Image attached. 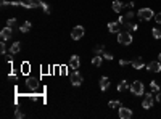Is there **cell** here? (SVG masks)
<instances>
[{
	"label": "cell",
	"mask_w": 161,
	"mask_h": 119,
	"mask_svg": "<svg viewBox=\"0 0 161 119\" xmlns=\"http://www.w3.org/2000/svg\"><path fill=\"white\" fill-rule=\"evenodd\" d=\"M118 42L123 43V45H131V43H132V34L127 32V31L119 32V34H118Z\"/></svg>",
	"instance_id": "1"
},
{
	"label": "cell",
	"mask_w": 161,
	"mask_h": 119,
	"mask_svg": "<svg viewBox=\"0 0 161 119\" xmlns=\"http://www.w3.org/2000/svg\"><path fill=\"white\" fill-rule=\"evenodd\" d=\"M137 15H139V18L143 19V21H150L151 18H155V13L151 11V8H140Z\"/></svg>",
	"instance_id": "2"
},
{
	"label": "cell",
	"mask_w": 161,
	"mask_h": 119,
	"mask_svg": "<svg viewBox=\"0 0 161 119\" xmlns=\"http://www.w3.org/2000/svg\"><path fill=\"white\" fill-rule=\"evenodd\" d=\"M143 84L140 81H135V82H132L131 84V92L134 93V95H143Z\"/></svg>",
	"instance_id": "3"
},
{
	"label": "cell",
	"mask_w": 161,
	"mask_h": 119,
	"mask_svg": "<svg viewBox=\"0 0 161 119\" xmlns=\"http://www.w3.org/2000/svg\"><path fill=\"white\" fill-rule=\"evenodd\" d=\"M71 37H73V40H79V39H82V37H84V27H82V26L73 27Z\"/></svg>",
	"instance_id": "4"
},
{
	"label": "cell",
	"mask_w": 161,
	"mask_h": 119,
	"mask_svg": "<svg viewBox=\"0 0 161 119\" xmlns=\"http://www.w3.org/2000/svg\"><path fill=\"white\" fill-rule=\"evenodd\" d=\"M153 105H155V98H153V95L151 93L145 95V98L142 101V108L143 109H150V108H153Z\"/></svg>",
	"instance_id": "5"
},
{
	"label": "cell",
	"mask_w": 161,
	"mask_h": 119,
	"mask_svg": "<svg viewBox=\"0 0 161 119\" xmlns=\"http://www.w3.org/2000/svg\"><path fill=\"white\" fill-rule=\"evenodd\" d=\"M71 84L74 87H79L82 84V74L79 73V71H74V74L71 76Z\"/></svg>",
	"instance_id": "6"
},
{
	"label": "cell",
	"mask_w": 161,
	"mask_h": 119,
	"mask_svg": "<svg viewBox=\"0 0 161 119\" xmlns=\"http://www.w3.org/2000/svg\"><path fill=\"white\" fill-rule=\"evenodd\" d=\"M81 66V60L77 55H73L71 60H69V69H79Z\"/></svg>",
	"instance_id": "7"
},
{
	"label": "cell",
	"mask_w": 161,
	"mask_h": 119,
	"mask_svg": "<svg viewBox=\"0 0 161 119\" xmlns=\"http://www.w3.org/2000/svg\"><path fill=\"white\" fill-rule=\"evenodd\" d=\"M119 118L121 119H131L132 118V109L131 108H119Z\"/></svg>",
	"instance_id": "8"
},
{
	"label": "cell",
	"mask_w": 161,
	"mask_h": 119,
	"mask_svg": "<svg viewBox=\"0 0 161 119\" xmlns=\"http://www.w3.org/2000/svg\"><path fill=\"white\" fill-rule=\"evenodd\" d=\"M147 69L150 73H161V63L160 61H151L150 65L147 66Z\"/></svg>",
	"instance_id": "9"
},
{
	"label": "cell",
	"mask_w": 161,
	"mask_h": 119,
	"mask_svg": "<svg viewBox=\"0 0 161 119\" xmlns=\"http://www.w3.org/2000/svg\"><path fill=\"white\" fill-rule=\"evenodd\" d=\"M11 27L10 26H7V27H3L2 29V32H0V37H2V40H10V37H11Z\"/></svg>",
	"instance_id": "10"
},
{
	"label": "cell",
	"mask_w": 161,
	"mask_h": 119,
	"mask_svg": "<svg viewBox=\"0 0 161 119\" xmlns=\"http://www.w3.org/2000/svg\"><path fill=\"white\" fill-rule=\"evenodd\" d=\"M131 65H132V68H134V69H142L143 68V60L140 57H137V58H134L131 61Z\"/></svg>",
	"instance_id": "11"
},
{
	"label": "cell",
	"mask_w": 161,
	"mask_h": 119,
	"mask_svg": "<svg viewBox=\"0 0 161 119\" xmlns=\"http://www.w3.org/2000/svg\"><path fill=\"white\" fill-rule=\"evenodd\" d=\"M119 26H121L119 21H111L108 23V31L110 32H119Z\"/></svg>",
	"instance_id": "12"
},
{
	"label": "cell",
	"mask_w": 161,
	"mask_h": 119,
	"mask_svg": "<svg viewBox=\"0 0 161 119\" xmlns=\"http://www.w3.org/2000/svg\"><path fill=\"white\" fill-rule=\"evenodd\" d=\"M108 87H110V79L107 76H103V77L100 79V90H103V92H105Z\"/></svg>",
	"instance_id": "13"
},
{
	"label": "cell",
	"mask_w": 161,
	"mask_h": 119,
	"mask_svg": "<svg viewBox=\"0 0 161 119\" xmlns=\"http://www.w3.org/2000/svg\"><path fill=\"white\" fill-rule=\"evenodd\" d=\"M19 50H21V43H19V42L11 43V47H10V55H16V53H19Z\"/></svg>",
	"instance_id": "14"
},
{
	"label": "cell",
	"mask_w": 161,
	"mask_h": 119,
	"mask_svg": "<svg viewBox=\"0 0 161 119\" xmlns=\"http://www.w3.org/2000/svg\"><path fill=\"white\" fill-rule=\"evenodd\" d=\"M127 90H131V85L127 84L126 81H123V82H119V85H118V92H127Z\"/></svg>",
	"instance_id": "15"
},
{
	"label": "cell",
	"mask_w": 161,
	"mask_h": 119,
	"mask_svg": "<svg viewBox=\"0 0 161 119\" xmlns=\"http://www.w3.org/2000/svg\"><path fill=\"white\" fill-rule=\"evenodd\" d=\"M27 87H29L31 90H36L37 89V79L29 77V79H27Z\"/></svg>",
	"instance_id": "16"
},
{
	"label": "cell",
	"mask_w": 161,
	"mask_h": 119,
	"mask_svg": "<svg viewBox=\"0 0 161 119\" xmlns=\"http://www.w3.org/2000/svg\"><path fill=\"white\" fill-rule=\"evenodd\" d=\"M111 7H113V11H116V13H119V11L123 10V3H121L119 0H115Z\"/></svg>",
	"instance_id": "17"
},
{
	"label": "cell",
	"mask_w": 161,
	"mask_h": 119,
	"mask_svg": "<svg viewBox=\"0 0 161 119\" xmlns=\"http://www.w3.org/2000/svg\"><path fill=\"white\" fill-rule=\"evenodd\" d=\"M101 63H103V58H101L100 55H95V57L92 58V65L93 66H101Z\"/></svg>",
	"instance_id": "18"
},
{
	"label": "cell",
	"mask_w": 161,
	"mask_h": 119,
	"mask_svg": "<svg viewBox=\"0 0 161 119\" xmlns=\"http://www.w3.org/2000/svg\"><path fill=\"white\" fill-rule=\"evenodd\" d=\"M108 106H110V108H113V109H119L123 105H121V101H118V100H111L108 103Z\"/></svg>",
	"instance_id": "19"
},
{
	"label": "cell",
	"mask_w": 161,
	"mask_h": 119,
	"mask_svg": "<svg viewBox=\"0 0 161 119\" xmlns=\"http://www.w3.org/2000/svg\"><path fill=\"white\" fill-rule=\"evenodd\" d=\"M29 29H31V23L29 21L23 23V24L19 26V31H21V32H29Z\"/></svg>",
	"instance_id": "20"
},
{
	"label": "cell",
	"mask_w": 161,
	"mask_h": 119,
	"mask_svg": "<svg viewBox=\"0 0 161 119\" xmlns=\"http://www.w3.org/2000/svg\"><path fill=\"white\" fill-rule=\"evenodd\" d=\"M151 35L155 39H161V29L160 27H155V29H151Z\"/></svg>",
	"instance_id": "21"
},
{
	"label": "cell",
	"mask_w": 161,
	"mask_h": 119,
	"mask_svg": "<svg viewBox=\"0 0 161 119\" xmlns=\"http://www.w3.org/2000/svg\"><path fill=\"white\" fill-rule=\"evenodd\" d=\"M126 24V29H131V31H137L139 29V26L135 24V23H124Z\"/></svg>",
	"instance_id": "22"
},
{
	"label": "cell",
	"mask_w": 161,
	"mask_h": 119,
	"mask_svg": "<svg viewBox=\"0 0 161 119\" xmlns=\"http://www.w3.org/2000/svg\"><path fill=\"white\" fill-rule=\"evenodd\" d=\"M16 24H18V21H16V18H10V19H8V21H7V26H10V27H11V29H13V27H15V26H16Z\"/></svg>",
	"instance_id": "23"
},
{
	"label": "cell",
	"mask_w": 161,
	"mask_h": 119,
	"mask_svg": "<svg viewBox=\"0 0 161 119\" xmlns=\"http://www.w3.org/2000/svg\"><path fill=\"white\" fill-rule=\"evenodd\" d=\"M150 89H151V90H153V92H155V93H156V92H160V85L156 84L155 81H151V82H150Z\"/></svg>",
	"instance_id": "24"
},
{
	"label": "cell",
	"mask_w": 161,
	"mask_h": 119,
	"mask_svg": "<svg viewBox=\"0 0 161 119\" xmlns=\"http://www.w3.org/2000/svg\"><path fill=\"white\" fill-rule=\"evenodd\" d=\"M21 73L23 74L29 73V63H23V65H21Z\"/></svg>",
	"instance_id": "25"
},
{
	"label": "cell",
	"mask_w": 161,
	"mask_h": 119,
	"mask_svg": "<svg viewBox=\"0 0 161 119\" xmlns=\"http://www.w3.org/2000/svg\"><path fill=\"white\" fill-rule=\"evenodd\" d=\"M40 8H42V10H44V11H45V13H47V15H49V13H50V8H49V5H47V3H45V2H42V3H40Z\"/></svg>",
	"instance_id": "26"
},
{
	"label": "cell",
	"mask_w": 161,
	"mask_h": 119,
	"mask_svg": "<svg viewBox=\"0 0 161 119\" xmlns=\"http://www.w3.org/2000/svg\"><path fill=\"white\" fill-rule=\"evenodd\" d=\"M105 50V45H97L95 48H93V51H95V55H99L100 51H103Z\"/></svg>",
	"instance_id": "27"
},
{
	"label": "cell",
	"mask_w": 161,
	"mask_h": 119,
	"mask_svg": "<svg viewBox=\"0 0 161 119\" xmlns=\"http://www.w3.org/2000/svg\"><path fill=\"white\" fill-rule=\"evenodd\" d=\"M0 53L2 55L7 53V43H0Z\"/></svg>",
	"instance_id": "28"
},
{
	"label": "cell",
	"mask_w": 161,
	"mask_h": 119,
	"mask_svg": "<svg viewBox=\"0 0 161 119\" xmlns=\"http://www.w3.org/2000/svg\"><path fill=\"white\" fill-rule=\"evenodd\" d=\"M23 116H24V114H23V111H21V109H16V111H15V118L21 119Z\"/></svg>",
	"instance_id": "29"
},
{
	"label": "cell",
	"mask_w": 161,
	"mask_h": 119,
	"mask_svg": "<svg viewBox=\"0 0 161 119\" xmlns=\"http://www.w3.org/2000/svg\"><path fill=\"white\" fill-rule=\"evenodd\" d=\"M153 19H155V21L158 23V24H161V11H160V13H156V15H155V18H153Z\"/></svg>",
	"instance_id": "30"
},
{
	"label": "cell",
	"mask_w": 161,
	"mask_h": 119,
	"mask_svg": "<svg viewBox=\"0 0 161 119\" xmlns=\"http://www.w3.org/2000/svg\"><path fill=\"white\" fill-rule=\"evenodd\" d=\"M68 69H69V66H61L60 73H61V74H68Z\"/></svg>",
	"instance_id": "31"
},
{
	"label": "cell",
	"mask_w": 161,
	"mask_h": 119,
	"mask_svg": "<svg viewBox=\"0 0 161 119\" xmlns=\"http://www.w3.org/2000/svg\"><path fill=\"white\" fill-rule=\"evenodd\" d=\"M103 58H105V60H110V61H111V60H113V55H111V53H103Z\"/></svg>",
	"instance_id": "32"
},
{
	"label": "cell",
	"mask_w": 161,
	"mask_h": 119,
	"mask_svg": "<svg viewBox=\"0 0 161 119\" xmlns=\"http://www.w3.org/2000/svg\"><path fill=\"white\" fill-rule=\"evenodd\" d=\"M134 18V13L132 11H127V15H126V19H132Z\"/></svg>",
	"instance_id": "33"
},
{
	"label": "cell",
	"mask_w": 161,
	"mask_h": 119,
	"mask_svg": "<svg viewBox=\"0 0 161 119\" xmlns=\"http://www.w3.org/2000/svg\"><path fill=\"white\" fill-rule=\"evenodd\" d=\"M8 79L11 82H16V76H15V74H11V76H8Z\"/></svg>",
	"instance_id": "34"
},
{
	"label": "cell",
	"mask_w": 161,
	"mask_h": 119,
	"mask_svg": "<svg viewBox=\"0 0 161 119\" xmlns=\"http://www.w3.org/2000/svg\"><path fill=\"white\" fill-rule=\"evenodd\" d=\"M155 98H156V101L161 103V93H160V92H156V97H155Z\"/></svg>",
	"instance_id": "35"
},
{
	"label": "cell",
	"mask_w": 161,
	"mask_h": 119,
	"mask_svg": "<svg viewBox=\"0 0 161 119\" xmlns=\"http://www.w3.org/2000/svg\"><path fill=\"white\" fill-rule=\"evenodd\" d=\"M127 63H129L127 60H121V61H119V65H121V66H126V65H127Z\"/></svg>",
	"instance_id": "36"
},
{
	"label": "cell",
	"mask_w": 161,
	"mask_h": 119,
	"mask_svg": "<svg viewBox=\"0 0 161 119\" xmlns=\"http://www.w3.org/2000/svg\"><path fill=\"white\" fill-rule=\"evenodd\" d=\"M8 5H10V3L7 2V0H2V7H8Z\"/></svg>",
	"instance_id": "37"
},
{
	"label": "cell",
	"mask_w": 161,
	"mask_h": 119,
	"mask_svg": "<svg viewBox=\"0 0 161 119\" xmlns=\"http://www.w3.org/2000/svg\"><path fill=\"white\" fill-rule=\"evenodd\" d=\"M158 61H160V63H161V53H160V55H158Z\"/></svg>",
	"instance_id": "38"
}]
</instances>
